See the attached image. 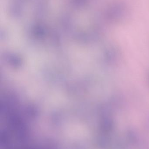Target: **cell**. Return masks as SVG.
I'll return each instance as SVG.
<instances>
[{
  "instance_id": "cell-1",
  "label": "cell",
  "mask_w": 149,
  "mask_h": 149,
  "mask_svg": "<svg viewBox=\"0 0 149 149\" xmlns=\"http://www.w3.org/2000/svg\"><path fill=\"white\" fill-rule=\"evenodd\" d=\"M126 8L122 3H116L109 7L107 11L106 16L110 21H117L124 17Z\"/></svg>"
}]
</instances>
